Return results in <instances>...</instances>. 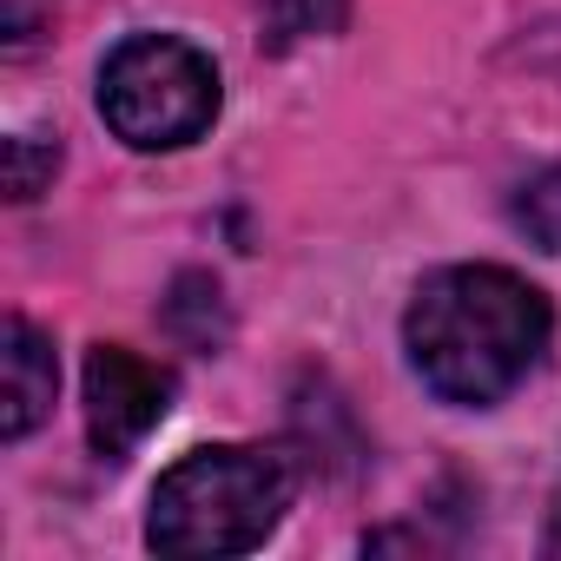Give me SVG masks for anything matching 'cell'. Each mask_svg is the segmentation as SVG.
Returning a JSON list of instances; mask_svg holds the SVG:
<instances>
[{
  "mask_svg": "<svg viewBox=\"0 0 561 561\" xmlns=\"http://www.w3.org/2000/svg\"><path fill=\"white\" fill-rule=\"evenodd\" d=\"M548 331H554L548 298L528 277L502 264H449L416 285L403 318V351L443 403L489 410L541 364Z\"/></svg>",
  "mask_w": 561,
  "mask_h": 561,
  "instance_id": "obj_1",
  "label": "cell"
},
{
  "mask_svg": "<svg viewBox=\"0 0 561 561\" xmlns=\"http://www.w3.org/2000/svg\"><path fill=\"white\" fill-rule=\"evenodd\" d=\"M548 554H561V489H554V508H548V541H541Z\"/></svg>",
  "mask_w": 561,
  "mask_h": 561,
  "instance_id": "obj_8",
  "label": "cell"
},
{
  "mask_svg": "<svg viewBox=\"0 0 561 561\" xmlns=\"http://www.w3.org/2000/svg\"><path fill=\"white\" fill-rule=\"evenodd\" d=\"M291 462L257 443H218L172 462L152 489L146 541L159 554H251L291 508Z\"/></svg>",
  "mask_w": 561,
  "mask_h": 561,
  "instance_id": "obj_2",
  "label": "cell"
},
{
  "mask_svg": "<svg viewBox=\"0 0 561 561\" xmlns=\"http://www.w3.org/2000/svg\"><path fill=\"white\" fill-rule=\"evenodd\" d=\"M54 390H60L54 344L27 318H8L0 324V436L8 443L34 436L54 410Z\"/></svg>",
  "mask_w": 561,
  "mask_h": 561,
  "instance_id": "obj_5",
  "label": "cell"
},
{
  "mask_svg": "<svg viewBox=\"0 0 561 561\" xmlns=\"http://www.w3.org/2000/svg\"><path fill=\"white\" fill-rule=\"evenodd\" d=\"M60 172V146H41V139H8V192L27 205L54 185Z\"/></svg>",
  "mask_w": 561,
  "mask_h": 561,
  "instance_id": "obj_7",
  "label": "cell"
},
{
  "mask_svg": "<svg viewBox=\"0 0 561 561\" xmlns=\"http://www.w3.org/2000/svg\"><path fill=\"white\" fill-rule=\"evenodd\" d=\"M100 119L133 152H179L218 119V67L192 41L133 34L100 67Z\"/></svg>",
  "mask_w": 561,
  "mask_h": 561,
  "instance_id": "obj_3",
  "label": "cell"
},
{
  "mask_svg": "<svg viewBox=\"0 0 561 561\" xmlns=\"http://www.w3.org/2000/svg\"><path fill=\"white\" fill-rule=\"evenodd\" d=\"M515 225H522V238H528V244L561 251V165L535 172V179L515 192Z\"/></svg>",
  "mask_w": 561,
  "mask_h": 561,
  "instance_id": "obj_6",
  "label": "cell"
},
{
  "mask_svg": "<svg viewBox=\"0 0 561 561\" xmlns=\"http://www.w3.org/2000/svg\"><path fill=\"white\" fill-rule=\"evenodd\" d=\"M172 410V377L126 344H100L87 357V436L106 462H126Z\"/></svg>",
  "mask_w": 561,
  "mask_h": 561,
  "instance_id": "obj_4",
  "label": "cell"
}]
</instances>
